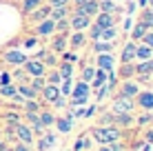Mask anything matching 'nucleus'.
Returning a JSON list of instances; mask_svg holds the SVG:
<instances>
[{
  "label": "nucleus",
  "mask_w": 153,
  "mask_h": 151,
  "mask_svg": "<svg viewBox=\"0 0 153 151\" xmlns=\"http://www.w3.org/2000/svg\"><path fill=\"white\" fill-rule=\"evenodd\" d=\"M98 102H93V105L91 107H87V109H84V111H82V118H87V120H89V118H93V116H96V113H98Z\"/></svg>",
  "instance_id": "a18cd8bd"
},
{
  "label": "nucleus",
  "mask_w": 153,
  "mask_h": 151,
  "mask_svg": "<svg viewBox=\"0 0 153 151\" xmlns=\"http://www.w3.org/2000/svg\"><path fill=\"white\" fill-rule=\"evenodd\" d=\"M56 140H58V138H56V133L47 129L42 136H38V142H36V151H49V149L56 144Z\"/></svg>",
  "instance_id": "dca6fc26"
},
{
  "label": "nucleus",
  "mask_w": 153,
  "mask_h": 151,
  "mask_svg": "<svg viewBox=\"0 0 153 151\" xmlns=\"http://www.w3.org/2000/svg\"><path fill=\"white\" fill-rule=\"evenodd\" d=\"M53 33L69 36V33H71V27H69V18H65V20H58V22H56V31H53Z\"/></svg>",
  "instance_id": "a19ab883"
},
{
  "label": "nucleus",
  "mask_w": 153,
  "mask_h": 151,
  "mask_svg": "<svg viewBox=\"0 0 153 151\" xmlns=\"http://www.w3.org/2000/svg\"><path fill=\"white\" fill-rule=\"evenodd\" d=\"M89 25H91V18L71 7V13H69V27H71V31H87Z\"/></svg>",
  "instance_id": "20e7f679"
},
{
  "label": "nucleus",
  "mask_w": 153,
  "mask_h": 151,
  "mask_svg": "<svg viewBox=\"0 0 153 151\" xmlns=\"http://www.w3.org/2000/svg\"><path fill=\"white\" fill-rule=\"evenodd\" d=\"M56 71L60 74L62 80H67V78H73V74H76V65H71V62H58V67H56Z\"/></svg>",
  "instance_id": "b1692460"
},
{
  "label": "nucleus",
  "mask_w": 153,
  "mask_h": 151,
  "mask_svg": "<svg viewBox=\"0 0 153 151\" xmlns=\"http://www.w3.org/2000/svg\"><path fill=\"white\" fill-rule=\"evenodd\" d=\"M73 9H78L80 13H84V16H89V18H96V16L100 13V7H98V0H89V2H84V4H80V7H73Z\"/></svg>",
  "instance_id": "412c9836"
},
{
  "label": "nucleus",
  "mask_w": 153,
  "mask_h": 151,
  "mask_svg": "<svg viewBox=\"0 0 153 151\" xmlns=\"http://www.w3.org/2000/svg\"><path fill=\"white\" fill-rule=\"evenodd\" d=\"M100 33H102V29H100L98 25L91 20V25H89V29H87V38H89V42H96V40H100Z\"/></svg>",
  "instance_id": "e433bc0d"
},
{
  "label": "nucleus",
  "mask_w": 153,
  "mask_h": 151,
  "mask_svg": "<svg viewBox=\"0 0 153 151\" xmlns=\"http://www.w3.org/2000/svg\"><path fill=\"white\" fill-rule=\"evenodd\" d=\"M2 120L7 122V127H13V124H18V122H22V118H20V113H13V111H7V113H2Z\"/></svg>",
  "instance_id": "79ce46f5"
},
{
  "label": "nucleus",
  "mask_w": 153,
  "mask_h": 151,
  "mask_svg": "<svg viewBox=\"0 0 153 151\" xmlns=\"http://www.w3.org/2000/svg\"><path fill=\"white\" fill-rule=\"evenodd\" d=\"M138 20H140V22H144L149 29H153V9H151V7H144V9L140 11V18H138Z\"/></svg>",
  "instance_id": "f704fd0d"
},
{
  "label": "nucleus",
  "mask_w": 153,
  "mask_h": 151,
  "mask_svg": "<svg viewBox=\"0 0 153 151\" xmlns=\"http://www.w3.org/2000/svg\"><path fill=\"white\" fill-rule=\"evenodd\" d=\"M118 18H120V13H102L100 11L96 18H93V22H96L100 29H107V27H118Z\"/></svg>",
  "instance_id": "ddd939ff"
},
{
  "label": "nucleus",
  "mask_w": 153,
  "mask_h": 151,
  "mask_svg": "<svg viewBox=\"0 0 153 151\" xmlns=\"http://www.w3.org/2000/svg\"><path fill=\"white\" fill-rule=\"evenodd\" d=\"M22 69H25V74L29 78H40V76L47 74V67L42 65L40 60H36V58H27V62L22 65Z\"/></svg>",
  "instance_id": "1a4fd4ad"
},
{
  "label": "nucleus",
  "mask_w": 153,
  "mask_h": 151,
  "mask_svg": "<svg viewBox=\"0 0 153 151\" xmlns=\"http://www.w3.org/2000/svg\"><path fill=\"white\" fill-rule=\"evenodd\" d=\"M58 89H60V96L69 98V96H71V89H73V78H67V80H62L60 85H58Z\"/></svg>",
  "instance_id": "58836bf2"
},
{
  "label": "nucleus",
  "mask_w": 153,
  "mask_h": 151,
  "mask_svg": "<svg viewBox=\"0 0 153 151\" xmlns=\"http://www.w3.org/2000/svg\"><path fill=\"white\" fill-rule=\"evenodd\" d=\"M13 136H16V140H18V142L33 144V131H31V127H29V124H25V122L13 124Z\"/></svg>",
  "instance_id": "9d476101"
},
{
  "label": "nucleus",
  "mask_w": 153,
  "mask_h": 151,
  "mask_svg": "<svg viewBox=\"0 0 153 151\" xmlns=\"http://www.w3.org/2000/svg\"><path fill=\"white\" fill-rule=\"evenodd\" d=\"M93 91H96V102H98V105L107 100V98H109V93H113V89L107 85V82H104L102 87H98V89H93Z\"/></svg>",
  "instance_id": "473e14b6"
},
{
  "label": "nucleus",
  "mask_w": 153,
  "mask_h": 151,
  "mask_svg": "<svg viewBox=\"0 0 153 151\" xmlns=\"http://www.w3.org/2000/svg\"><path fill=\"white\" fill-rule=\"evenodd\" d=\"M93 76H96V67H93V65H89V62H87V65L80 67V80L82 82H87V85H89V82L93 80Z\"/></svg>",
  "instance_id": "2f4dec72"
},
{
  "label": "nucleus",
  "mask_w": 153,
  "mask_h": 151,
  "mask_svg": "<svg viewBox=\"0 0 153 151\" xmlns=\"http://www.w3.org/2000/svg\"><path fill=\"white\" fill-rule=\"evenodd\" d=\"M151 122H153L151 111H142L140 116H133V124H138V127H144V124H151Z\"/></svg>",
  "instance_id": "c9c22d12"
},
{
  "label": "nucleus",
  "mask_w": 153,
  "mask_h": 151,
  "mask_svg": "<svg viewBox=\"0 0 153 151\" xmlns=\"http://www.w3.org/2000/svg\"><path fill=\"white\" fill-rule=\"evenodd\" d=\"M111 113H115V116H120V113H133L135 111V102L133 98H124V96H113L111 100Z\"/></svg>",
  "instance_id": "f03ea898"
},
{
  "label": "nucleus",
  "mask_w": 153,
  "mask_h": 151,
  "mask_svg": "<svg viewBox=\"0 0 153 151\" xmlns=\"http://www.w3.org/2000/svg\"><path fill=\"white\" fill-rule=\"evenodd\" d=\"M67 151H71V149H67Z\"/></svg>",
  "instance_id": "e2e57ef3"
},
{
  "label": "nucleus",
  "mask_w": 153,
  "mask_h": 151,
  "mask_svg": "<svg viewBox=\"0 0 153 151\" xmlns=\"http://www.w3.org/2000/svg\"><path fill=\"white\" fill-rule=\"evenodd\" d=\"M135 9H138V4L133 2V0H126V7H124V11H126V16H131L135 11Z\"/></svg>",
  "instance_id": "3c124183"
},
{
  "label": "nucleus",
  "mask_w": 153,
  "mask_h": 151,
  "mask_svg": "<svg viewBox=\"0 0 153 151\" xmlns=\"http://www.w3.org/2000/svg\"><path fill=\"white\" fill-rule=\"evenodd\" d=\"M49 11H51V7H49L47 2H42L40 7H36L33 11H31V13L27 16V20H29L31 25H38V22H42V20H47V18H49Z\"/></svg>",
  "instance_id": "2eb2a0df"
},
{
  "label": "nucleus",
  "mask_w": 153,
  "mask_h": 151,
  "mask_svg": "<svg viewBox=\"0 0 153 151\" xmlns=\"http://www.w3.org/2000/svg\"><path fill=\"white\" fill-rule=\"evenodd\" d=\"M0 138H2V131H0Z\"/></svg>",
  "instance_id": "052dcab7"
},
{
  "label": "nucleus",
  "mask_w": 153,
  "mask_h": 151,
  "mask_svg": "<svg viewBox=\"0 0 153 151\" xmlns=\"http://www.w3.org/2000/svg\"><path fill=\"white\" fill-rule=\"evenodd\" d=\"M89 136L98 144H109V142H120L124 138V133H122V129L113 127V124H96V127H91Z\"/></svg>",
  "instance_id": "f257e3e1"
},
{
  "label": "nucleus",
  "mask_w": 153,
  "mask_h": 151,
  "mask_svg": "<svg viewBox=\"0 0 153 151\" xmlns=\"http://www.w3.org/2000/svg\"><path fill=\"white\" fill-rule=\"evenodd\" d=\"M93 67L96 69H104V71H115V56L113 54H98Z\"/></svg>",
  "instance_id": "4468645a"
},
{
  "label": "nucleus",
  "mask_w": 153,
  "mask_h": 151,
  "mask_svg": "<svg viewBox=\"0 0 153 151\" xmlns=\"http://www.w3.org/2000/svg\"><path fill=\"white\" fill-rule=\"evenodd\" d=\"M135 109H142V111H153V89H140L138 96L133 98Z\"/></svg>",
  "instance_id": "0eeeda50"
},
{
  "label": "nucleus",
  "mask_w": 153,
  "mask_h": 151,
  "mask_svg": "<svg viewBox=\"0 0 153 151\" xmlns=\"http://www.w3.org/2000/svg\"><path fill=\"white\" fill-rule=\"evenodd\" d=\"M142 87L135 82V78H129V80H120L118 87H115V96H124V98H135L138 91Z\"/></svg>",
  "instance_id": "7ed1b4c3"
},
{
  "label": "nucleus",
  "mask_w": 153,
  "mask_h": 151,
  "mask_svg": "<svg viewBox=\"0 0 153 151\" xmlns=\"http://www.w3.org/2000/svg\"><path fill=\"white\" fill-rule=\"evenodd\" d=\"M53 31H56V22L51 18H47V20H42V22L33 25V36H36V38H51Z\"/></svg>",
  "instance_id": "9b49d317"
},
{
  "label": "nucleus",
  "mask_w": 153,
  "mask_h": 151,
  "mask_svg": "<svg viewBox=\"0 0 153 151\" xmlns=\"http://www.w3.org/2000/svg\"><path fill=\"white\" fill-rule=\"evenodd\" d=\"M107 78H109V71H104V69H96V76H93V80L89 82L91 91H93V89H98V87H102L104 82H107Z\"/></svg>",
  "instance_id": "c756f323"
},
{
  "label": "nucleus",
  "mask_w": 153,
  "mask_h": 151,
  "mask_svg": "<svg viewBox=\"0 0 153 151\" xmlns=\"http://www.w3.org/2000/svg\"><path fill=\"white\" fill-rule=\"evenodd\" d=\"M49 51H53V54H65L67 49H69V36H62V33H53L49 40V47H47Z\"/></svg>",
  "instance_id": "6e6552de"
},
{
  "label": "nucleus",
  "mask_w": 153,
  "mask_h": 151,
  "mask_svg": "<svg viewBox=\"0 0 153 151\" xmlns=\"http://www.w3.org/2000/svg\"><path fill=\"white\" fill-rule=\"evenodd\" d=\"M38 118H40V122L45 124V129H49V127H53L56 113H53V109H40V111H38Z\"/></svg>",
  "instance_id": "cd10ccee"
},
{
  "label": "nucleus",
  "mask_w": 153,
  "mask_h": 151,
  "mask_svg": "<svg viewBox=\"0 0 153 151\" xmlns=\"http://www.w3.org/2000/svg\"><path fill=\"white\" fill-rule=\"evenodd\" d=\"M115 76H118V80H129V78H135V62H120Z\"/></svg>",
  "instance_id": "a211bd4d"
},
{
  "label": "nucleus",
  "mask_w": 153,
  "mask_h": 151,
  "mask_svg": "<svg viewBox=\"0 0 153 151\" xmlns=\"http://www.w3.org/2000/svg\"><path fill=\"white\" fill-rule=\"evenodd\" d=\"M58 96H60V89H58L56 85H45V87H42V91H40L42 105H49V107H51V102H53Z\"/></svg>",
  "instance_id": "f3484780"
},
{
  "label": "nucleus",
  "mask_w": 153,
  "mask_h": 151,
  "mask_svg": "<svg viewBox=\"0 0 153 151\" xmlns=\"http://www.w3.org/2000/svg\"><path fill=\"white\" fill-rule=\"evenodd\" d=\"M153 58V49L146 47L144 42H138L135 45V60H151Z\"/></svg>",
  "instance_id": "a878e982"
},
{
  "label": "nucleus",
  "mask_w": 153,
  "mask_h": 151,
  "mask_svg": "<svg viewBox=\"0 0 153 151\" xmlns=\"http://www.w3.org/2000/svg\"><path fill=\"white\" fill-rule=\"evenodd\" d=\"M65 107H69V98H65V96H58L53 102H51V109H65Z\"/></svg>",
  "instance_id": "c03bdc74"
},
{
  "label": "nucleus",
  "mask_w": 153,
  "mask_h": 151,
  "mask_svg": "<svg viewBox=\"0 0 153 151\" xmlns=\"http://www.w3.org/2000/svg\"><path fill=\"white\" fill-rule=\"evenodd\" d=\"M115 49V42H107V40H96V42H91V51L93 54H113Z\"/></svg>",
  "instance_id": "4be33fe9"
},
{
  "label": "nucleus",
  "mask_w": 153,
  "mask_h": 151,
  "mask_svg": "<svg viewBox=\"0 0 153 151\" xmlns=\"http://www.w3.org/2000/svg\"><path fill=\"white\" fill-rule=\"evenodd\" d=\"M135 45L133 40H126L122 51H120V62H135Z\"/></svg>",
  "instance_id": "6ab92c4d"
},
{
  "label": "nucleus",
  "mask_w": 153,
  "mask_h": 151,
  "mask_svg": "<svg viewBox=\"0 0 153 151\" xmlns=\"http://www.w3.org/2000/svg\"><path fill=\"white\" fill-rule=\"evenodd\" d=\"M40 62H42V65L47 67V69H56V67H58V62H60V56L47 49V54L42 56V60H40Z\"/></svg>",
  "instance_id": "7c9ffc66"
},
{
  "label": "nucleus",
  "mask_w": 153,
  "mask_h": 151,
  "mask_svg": "<svg viewBox=\"0 0 153 151\" xmlns=\"http://www.w3.org/2000/svg\"><path fill=\"white\" fill-rule=\"evenodd\" d=\"M11 151H31V144H25V142H18V140H16Z\"/></svg>",
  "instance_id": "de8ad7c7"
},
{
  "label": "nucleus",
  "mask_w": 153,
  "mask_h": 151,
  "mask_svg": "<svg viewBox=\"0 0 153 151\" xmlns=\"http://www.w3.org/2000/svg\"><path fill=\"white\" fill-rule=\"evenodd\" d=\"M60 60H62V62H71V65H76V62L80 60V56H78V51L67 49L65 54H60Z\"/></svg>",
  "instance_id": "37998d69"
},
{
  "label": "nucleus",
  "mask_w": 153,
  "mask_h": 151,
  "mask_svg": "<svg viewBox=\"0 0 153 151\" xmlns=\"http://www.w3.org/2000/svg\"><path fill=\"white\" fill-rule=\"evenodd\" d=\"M69 13H71V7H51L49 18L53 20V22H58V20H65V18H69Z\"/></svg>",
  "instance_id": "bb28decb"
},
{
  "label": "nucleus",
  "mask_w": 153,
  "mask_h": 151,
  "mask_svg": "<svg viewBox=\"0 0 153 151\" xmlns=\"http://www.w3.org/2000/svg\"><path fill=\"white\" fill-rule=\"evenodd\" d=\"M149 7H151V9H153V0H149Z\"/></svg>",
  "instance_id": "bf43d9fd"
},
{
  "label": "nucleus",
  "mask_w": 153,
  "mask_h": 151,
  "mask_svg": "<svg viewBox=\"0 0 153 151\" xmlns=\"http://www.w3.org/2000/svg\"><path fill=\"white\" fill-rule=\"evenodd\" d=\"M49 7H69V0H47Z\"/></svg>",
  "instance_id": "09e8293b"
},
{
  "label": "nucleus",
  "mask_w": 153,
  "mask_h": 151,
  "mask_svg": "<svg viewBox=\"0 0 153 151\" xmlns=\"http://www.w3.org/2000/svg\"><path fill=\"white\" fill-rule=\"evenodd\" d=\"M73 124H76V118L71 116V111H65L62 116H56V120H53V127H56V131L58 133H71V129H73Z\"/></svg>",
  "instance_id": "423d86ee"
},
{
  "label": "nucleus",
  "mask_w": 153,
  "mask_h": 151,
  "mask_svg": "<svg viewBox=\"0 0 153 151\" xmlns=\"http://www.w3.org/2000/svg\"><path fill=\"white\" fill-rule=\"evenodd\" d=\"M42 2H45V0H20V13L27 18V16L33 11L36 7H40Z\"/></svg>",
  "instance_id": "c85d7f7f"
},
{
  "label": "nucleus",
  "mask_w": 153,
  "mask_h": 151,
  "mask_svg": "<svg viewBox=\"0 0 153 151\" xmlns=\"http://www.w3.org/2000/svg\"><path fill=\"white\" fill-rule=\"evenodd\" d=\"M96 151H126V144L120 140V142H109V144H100Z\"/></svg>",
  "instance_id": "4c0bfd02"
},
{
  "label": "nucleus",
  "mask_w": 153,
  "mask_h": 151,
  "mask_svg": "<svg viewBox=\"0 0 153 151\" xmlns=\"http://www.w3.org/2000/svg\"><path fill=\"white\" fill-rule=\"evenodd\" d=\"M87 45H89L87 31H71V33H69V49L71 51H80Z\"/></svg>",
  "instance_id": "f8f14e48"
},
{
  "label": "nucleus",
  "mask_w": 153,
  "mask_h": 151,
  "mask_svg": "<svg viewBox=\"0 0 153 151\" xmlns=\"http://www.w3.org/2000/svg\"><path fill=\"white\" fill-rule=\"evenodd\" d=\"M27 58L29 56L20 49H4L2 51V62L4 65H11V67H22L27 62Z\"/></svg>",
  "instance_id": "39448f33"
},
{
  "label": "nucleus",
  "mask_w": 153,
  "mask_h": 151,
  "mask_svg": "<svg viewBox=\"0 0 153 151\" xmlns=\"http://www.w3.org/2000/svg\"><path fill=\"white\" fill-rule=\"evenodd\" d=\"M36 42H38V38H36V36H29V38L25 40V45H27V47H33Z\"/></svg>",
  "instance_id": "5fc2aeb1"
},
{
  "label": "nucleus",
  "mask_w": 153,
  "mask_h": 151,
  "mask_svg": "<svg viewBox=\"0 0 153 151\" xmlns=\"http://www.w3.org/2000/svg\"><path fill=\"white\" fill-rule=\"evenodd\" d=\"M11 82V74L9 71H0V85H9Z\"/></svg>",
  "instance_id": "8fccbe9b"
},
{
  "label": "nucleus",
  "mask_w": 153,
  "mask_h": 151,
  "mask_svg": "<svg viewBox=\"0 0 153 151\" xmlns=\"http://www.w3.org/2000/svg\"><path fill=\"white\" fill-rule=\"evenodd\" d=\"M89 151H96V149H89Z\"/></svg>",
  "instance_id": "680f3d73"
},
{
  "label": "nucleus",
  "mask_w": 153,
  "mask_h": 151,
  "mask_svg": "<svg viewBox=\"0 0 153 151\" xmlns=\"http://www.w3.org/2000/svg\"><path fill=\"white\" fill-rule=\"evenodd\" d=\"M146 31H149V27H146L144 22H140V20H138V22H135L133 27H131L129 36H131V40H133V42H140V40H142V36H144Z\"/></svg>",
  "instance_id": "393cba45"
},
{
  "label": "nucleus",
  "mask_w": 153,
  "mask_h": 151,
  "mask_svg": "<svg viewBox=\"0 0 153 151\" xmlns=\"http://www.w3.org/2000/svg\"><path fill=\"white\" fill-rule=\"evenodd\" d=\"M144 142L153 144V129H146V131H144Z\"/></svg>",
  "instance_id": "864d4df0"
},
{
  "label": "nucleus",
  "mask_w": 153,
  "mask_h": 151,
  "mask_svg": "<svg viewBox=\"0 0 153 151\" xmlns=\"http://www.w3.org/2000/svg\"><path fill=\"white\" fill-rule=\"evenodd\" d=\"M16 96V82H9V85H0V98H13Z\"/></svg>",
  "instance_id": "ea45409f"
},
{
  "label": "nucleus",
  "mask_w": 153,
  "mask_h": 151,
  "mask_svg": "<svg viewBox=\"0 0 153 151\" xmlns=\"http://www.w3.org/2000/svg\"><path fill=\"white\" fill-rule=\"evenodd\" d=\"M98 7L102 13H120L122 7L118 4V0H98Z\"/></svg>",
  "instance_id": "5701e85b"
},
{
  "label": "nucleus",
  "mask_w": 153,
  "mask_h": 151,
  "mask_svg": "<svg viewBox=\"0 0 153 151\" xmlns=\"http://www.w3.org/2000/svg\"><path fill=\"white\" fill-rule=\"evenodd\" d=\"M135 4H138L140 9H144V7H149V0H138V2H135Z\"/></svg>",
  "instance_id": "4d7b16f0"
},
{
  "label": "nucleus",
  "mask_w": 153,
  "mask_h": 151,
  "mask_svg": "<svg viewBox=\"0 0 153 151\" xmlns=\"http://www.w3.org/2000/svg\"><path fill=\"white\" fill-rule=\"evenodd\" d=\"M118 27H107V29H102V33H100V40H107V42H115L118 40Z\"/></svg>",
  "instance_id": "72a5a7b5"
},
{
  "label": "nucleus",
  "mask_w": 153,
  "mask_h": 151,
  "mask_svg": "<svg viewBox=\"0 0 153 151\" xmlns=\"http://www.w3.org/2000/svg\"><path fill=\"white\" fill-rule=\"evenodd\" d=\"M91 144H93V140H91V136H89V131H84V133H80V136L76 138V142H73V151H89L91 149Z\"/></svg>",
  "instance_id": "aec40b11"
},
{
  "label": "nucleus",
  "mask_w": 153,
  "mask_h": 151,
  "mask_svg": "<svg viewBox=\"0 0 153 151\" xmlns=\"http://www.w3.org/2000/svg\"><path fill=\"white\" fill-rule=\"evenodd\" d=\"M131 27H133V20H131V16H126L124 18V22H122V29H124V33H129Z\"/></svg>",
  "instance_id": "603ef678"
},
{
  "label": "nucleus",
  "mask_w": 153,
  "mask_h": 151,
  "mask_svg": "<svg viewBox=\"0 0 153 151\" xmlns=\"http://www.w3.org/2000/svg\"><path fill=\"white\" fill-rule=\"evenodd\" d=\"M151 76H153V58H151Z\"/></svg>",
  "instance_id": "13d9d810"
},
{
  "label": "nucleus",
  "mask_w": 153,
  "mask_h": 151,
  "mask_svg": "<svg viewBox=\"0 0 153 151\" xmlns=\"http://www.w3.org/2000/svg\"><path fill=\"white\" fill-rule=\"evenodd\" d=\"M84 2H89V0H69V7H80Z\"/></svg>",
  "instance_id": "6e6d98bb"
},
{
  "label": "nucleus",
  "mask_w": 153,
  "mask_h": 151,
  "mask_svg": "<svg viewBox=\"0 0 153 151\" xmlns=\"http://www.w3.org/2000/svg\"><path fill=\"white\" fill-rule=\"evenodd\" d=\"M140 42H144L146 47H151V49H153V29H149L144 36H142V40H140Z\"/></svg>",
  "instance_id": "49530a36"
}]
</instances>
